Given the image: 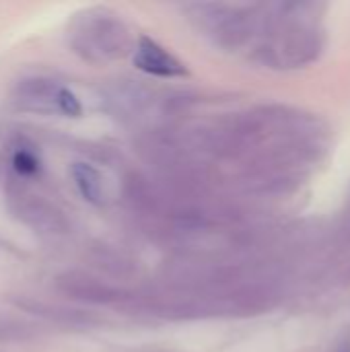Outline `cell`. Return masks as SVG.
<instances>
[{"label": "cell", "instance_id": "obj_1", "mask_svg": "<svg viewBox=\"0 0 350 352\" xmlns=\"http://www.w3.org/2000/svg\"><path fill=\"white\" fill-rule=\"evenodd\" d=\"M134 66L138 70H142L151 76H159V78H173V76L186 74L184 64L151 37L138 39L136 50H134Z\"/></svg>", "mask_w": 350, "mask_h": 352}, {"label": "cell", "instance_id": "obj_2", "mask_svg": "<svg viewBox=\"0 0 350 352\" xmlns=\"http://www.w3.org/2000/svg\"><path fill=\"white\" fill-rule=\"evenodd\" d=\"M62 89V85H56L47 78H27L14 89V101L27 111L60 113Z\"/></svg>", "mask_w": 350, "mask_h": 352}, {"label": "cell", "instance_id": "obj_3", "mask_svg": "<svg viewBox=\"0 0 350 352\" xmlns=\"http://www.w3.org/2000/svg\"><path fill=\"white\" fill-rule=\"evenodd\" d=\"M70 175H72V182H74L78 194L89 204H101L103 202V177L93 165H89V163H72Z\"/></svg>", "mask_w": 350, "mask_h": 352}, {"label": "cell", "instance_id": "obj_4", "mask_svg": "<svg viewBox=\"0 0 350 352\" xmlns=\"http://www.w3.org/2000/svg\"><path fill=\"white\" fill-rule=\"evenodd\" d=\"M12 167L21 175H31L39 169V161L35 159L31 151H17L12 157Z\"/></svg>", "mask_w": 350, "mask_h": 352}, {"label": "cell", "instance_id": "obj_5", "mask_svg": "<svg viewBox=\"0 0 350 352\" xmlns=\"http://www.w3.org/2000/svg\"><path fill=\"white\" fill-rule=\"evenodd\" d=\"M340 352H349V351H347V349H342V351H340Z\"/></svg>", "mask_w": 350, "mask_h": 352}]
</instances>
